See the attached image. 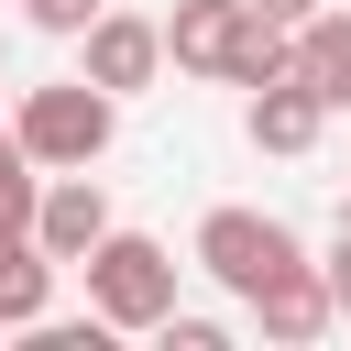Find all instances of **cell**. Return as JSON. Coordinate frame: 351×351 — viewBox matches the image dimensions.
<instances>
[{"label": "cell", "mask_w": 351, "mask_h": 351, "mask_svg": "<svg viewBox=\"0 0 351 351\" xmlns=\"http://www.w3.org/2000/svg\"><path fill=\"white\" fill-rule=\"evenodd\" d=\"M77 274H88V318L99 329H165L176 318V252L154 230H110Z\"/></svg>", "instance_id": "cell-1"}, {"label": "cell", "mask_w": 351, "mask_h": 351, "mask_svg": "<svg viewBox=\"0 0 351 351\" xmlns=\"http://www.w3.org/2000/svg\"><path fill=\"white\" fill-rule=\"evenodd\" d=\"M11 132L33 143V165H99L110 132H121V99L99 77H44V88L11 99Z\"/></svg>", "instance_id": "cell-2"}, {"label": "cell", "mask_w": 351, "mask_h": 351, "mask_svg": "<svg viewBox=\"0 0 351 351\" xmlns=\"http://www.w3.org/2000/svg\"><path fill=\"white\" fill-rule=\"evenodd\" d=\"M285 263H307V241H296L274 208H208V219H197V274H208V285L252 296V285H274Z\"/></svg>", "instance_id": "cell-3"}, {"label": "cell", "mask_w": 351, "mask_h": 351, "mask_svg": "<svg viewBox=\"0 0 351 351\" xmlns=\"http://www.w3.org/2000/svg\"><path fill=\"white\" fill-rule=\"evenodd\" d=\"M110 230H121V219H110L99 176H88V165H55V176H44V208H33V241H44L55 263H88Z\"/></svg>", "instance_id": "cell-4"}, {"label": "cell", "mask_w": 351, "mask_h": 351, "mask_svg": "<svg viewBox=\"0 0 351 351\" xmlns=\"http://www.w3.org/2000/svg\"><path fill=\"white\" fill-rule=\"evenodd\" d=\"M241 44H252V11H241V0H176V11H165V55H176L186 77H219V88H230Z\"/></svg>", "instance_id": "cell-5"}, {"label": "cell", "mask_w": 351, "mask_h": 351, "mask_svg": "<svg viewBox=\"0 0 351 351\" xmlns=\"http://www.w3.org/2000/svg\"><path fill=\"white\" fill-rule=\"evenodd\" d=\"M77 44H88V66H77V77H99L110 99L154 88V66H165V22H143V11H99Z\"/></svg>", "instance_id": "cell-6"}, {"label": "cell", "mask_w": 351, "mask_h": 351, "mask_svg": "<svg viewBox=\"0 0 351 351\" xmlns=\"http://www.w3.org/2000/svg\"><path fill=\"white\" fill-rule=\"evenodd\" d=\"M241 307H252V329H263V340H285V351H307V340L340 318V296H329V274H318V263H285V274H274V285H252Z\"/></svg>", "instance_id": "cell-7"}, {"label": "cell", "mask_w": 351, "mask_h": 351, "mask_svg": "<svg viewBox=\"0 0 351 351\" xmlns=\"http://www.w3.org/2000/svg\"><path fill=\"white\" fill-rule=\"evenodd\" d=\"M241 132H252L263 154H318V132H329V99H318V77H274V88H252Z\"/></svg>", "instance_id": "cell-8"}, {"label": "cell", "mask_w": 351, "mask_h": 351, "mask_svg": "<svg viewBox=\"0 0 351 351\" xmlns=\"http://www.w3.org/2000/svg\"><path fill=\"white\" fill-rule=\"evenodd\" d=\"M55 274H66V263H55L44 241H11V252H0V329H44Z\"/></svg>", "instance_id": "cell-9"}, {"label": "cell", "mask_w": 351, "mask_h": 351, "mask_svg": "<svg viewBox=\"0 0 351 351\" xmlns=\"http://www.w3.org/2000/svg\"><path fill=\"white\" fill-rule=\"evenodd\" d=\"M296 77H318L329 110H351V11L329 0L318 22H296Z\"/></svg>", "instance_id": "cell-10"}, {"label": "cell", "mask_w": 351, "mask_h": 351, "mask_svg": "<svg viewBox=\"0 0 351 351\" xmlns=\"http://www.w3.org/2000/svg\"><path fill=\"white\" fill-rule=\"evenodd\" d=\"M99 11H110V0H22V22H33V33H55V44H77Z\"/></svg>", "instance_id": "cell-11"}, {"label": "cell", "mask_w": 351, "mask_h": 351, "mask_svg": "<svg viewBox=\"0 0 351 351\" xmlns=\"http://www.w3.org/2000/svg\"><path fill=\"white\" fill-rule=\"evenodd\" d=\"M0 197H44V165H33L22 132H0Z\"/></svg>", "instance_id": "cell-12"}, {"label": "cell", "mask_w": 351, "mask_h": 351, "mask_svg": "<svg viewBox=\"0 0 351 351\" xmlns=\"http://www.w3.org/2000/svg\"><path fill=\"white\" fill-rule=\"evenodd\" d=\"M241 11H252V22H274V33H296V22H318L329 0H241Z\"/></svg>", "instance_id": "cell-13"}, {"label": "cell", "mask_w": 351, "mask_h": 351, "mask_svg": "<svg viewBox=\"0 0 351 351\" xmlns=\"http://www.w3.org/2000/svg\"><path fill=\"white\" fill-rule=\"evenodd\" d=\"M318 274H329V296H340V318H351V219H340V241L318 252Z\"/></svg>", "instance_id": "cell-14"}, {"label": "cell", "mask_w": 351, "mask_h": 351, "mask_svg": "<svg viewBox=\"0 0 351 351\" xmlns=\"http://www.w3.org/2000/svg\"><path fill=\"white\" fill-rule=\"evenodd\" d=\"M165 340H176V351H219V318H186V307H176V318H165Z\"/></svg>", "instance_id": "cell-15"}, {"label": "cell", "mask_w": 351, "mask_h": 351, "mask_svg": "<svg viewBox=\"0 0 351 351\" xmlns=\"http://www.w3.org/2000/svg\"><path fill=\"white\" fill-rule=\"evenodd\" d=\"M0 88H11V77H0Z\"/></svg>", "instance_id": "cell-16"}]
</instances>
